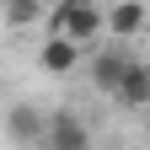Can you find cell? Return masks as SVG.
Instances as JSON below:
<instances>
[{
	"instance_id": "obj_1",
	"label": "cell",
	"mask_w": 150,
	"mask_h": 150,
	"mask_svg": "<svg viewBox=\"0 0 150 150\" xmlns=\"http://www.w3.org/2000/svg\"><path fill=\"white\" fill-rule=\"evenodd\" d=\"M48 32H64L75 43H91L97 32H107V11L91 6V0H59L48 11Z\"/></svg>"
},
{
	"instance_id": "obj_2",
	"label": "cell",
	"mask_w": 150,
	"mask_h": 150,
	"mask_svg": "<svg viewBox=\"0 0 150 150\" xmlns=\"http://www.w3.org/2000/svg\"><path fill=\"white\" fill-rule=\"evenodd\" d=\"M134 64H139V59H134L129 48H107V54H97V59H91V86H97L102 97H112V91L123 86V75L134 70Z\"/></svg>"
},
{
	"instance_id": "obj_3",
	"label": "cell",
	"mask_w": 150,
	"mask_h": 150,
	"mask_svg": "<svg viewBox=\"0 0 150 150\" xmlns=\"http://www.w3.org/2000/svg\"><path fill=\"white\" fill-rule=\"evenodd\" d=\"M81 48L86 43H75V38H64V32H48L43 48H38V64H43L48 75H70L75 64H81Z\"/></svg>"
},
{
	"instance_id": "obj_4",
	"label": "cell",
	"mask_w": 150,
	"mask_h": 150,
	"mask_svg": "<svg viewBox=\"0 0 150 150\" xmlns=\"http://www.w3.org/2000/svg\"><path fill=\"white\" fill-rule=\"evenodd\" d=\"M43 134H48V123H43V112H38V107H27V102L6 107V139H16V145H38Z\"/></svg>"
},
{
	"instance_id": "obj_5",
	"label": "cell",
	"mask_w": 150,
	"mask_h": 150,
	"mask_svg": "<svg viewBox=\"0 0 150 150\" xmlns=\"http://www.w3.org/2000/svg\"><path fill=\"white\" fill-rule=\"evenodd\" d=\"M43 145H54V150H86V145H91V129H86L81 118H70V112H54Z\"/></svg>"
},
{
	"instance_id": "obj_6",
	"label": "cell",
	"mask_w": 150,
	"mask_h": 150,
	"mask_svg": "<svg viewBox=\"0 0 150 150\" xmlns=\"http://www.w3.org/2000/svg\"><path fill=\"white\" fill-rule=\"evenodd\" d=\"M150 22V11H145V0H118V6L107 11V32H118V38H139Z\"/></svg>"
},
{
	"instance_id": "obj_7",
	"label": "cell",
	"mask_w": 150,
	"mask_h": 150,
	"mask_svg": "<svg viewBox=\"0 0 150 150\" xmlns=\"http://www.w3.org/2000/svg\"><path fill=\"white\" fill-rule=\"evenodd\" d=\"M112 102H118V107H150V64L145 59L123 75V86L112 91Z\"/></svg>"
},
{
	"instance_id": "obj_8",
	"label": "cell",
	"mask_w": 150,
	"mask_h": 150,
	"mask_svg": "<svg viewBox=\"0 0 150 150\" xmlns=\"http://www.w3.org/2000/svg\"><path fill=\"white\" fill-rule=\"evenodd\" d=\"M32 22H48L38 0H11L6 6V27H32Z\"/></svg>"
}]
</instances>
